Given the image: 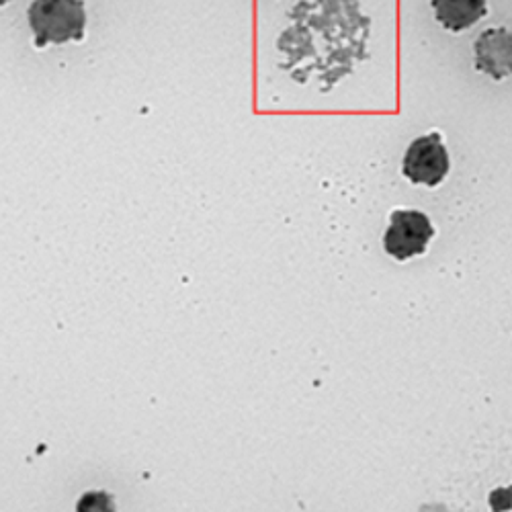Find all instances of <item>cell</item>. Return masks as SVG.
Here are the masks:
<instances>
[{
    "label": "cell",
    "mask_w": 512,
    "mask_h": 512,
    "mask_svg": "<svg viewBox=\"0 0 512 512\" xmlns=\"http://www.w3.org/2000/svg\"><path fill=\"white\" fill-rule=\"evenodd\" d=\"M27 17L37 48L80 41L87 27V11L82 0H35Z\"/></svg>",
    "instance_id": "obj_1"
},
{
    "label": "cell",
    "mask_w": 512,
    "mask_h": 512,
    "mask_svg": "<svg viewBox=\"0 0 512 512\" xmlns=\"http://www.w3.org/2000/svg\"><path fill=\"white\" fill-rule=\"evenodd\" d=\"M435 228L429 216L416 209H396L390 216V226L383 234V248L396 261H410L429 248Z\"/></svg>",
    "instance_id": "obj_2"
},
{
    "label": "cell",
    "mask_w": 512,
    "mask_h": 512,
    "mask_svg": "<svg viewBox=\"0 0 512 512\" xmlns=\"http://www.w3.org/2000/svg\"><path fill=\"white\" fill-rule=\"evenodd\" d=\"M449 168V152L439 134L416 138L408 146L402 162V173L412 185H424L431 189L439 187L445 181Z\"/></svg>",
    "instance_id": "obj_3"
},
{
    "label": "cell",
    "mask_w": 512,
    "mask_h": 512,
    "mask_svg": "<svg viewBox=\"0 0 512 512\" xmlns=\"http://www.w3.org/2000/svg\"><path fill=\"white\" fill-rule=\"evenodd\" d=\"M512 48L510 31L506 27L486 29L476 41V66L494 80L510 76Z\"/></svg>",
    "instance_id": "obj_4"
},
{
    "label": "cell",
    "mask_w": 512,
    "mask_h": 512,
    "mask_svg": "<svg viewBox=\"0 0 512 512\" xmlns=\"http://www.w3.org/2000/svg\"><path fill=\"white\" fill-rule=\"evenodd\" d=\"M431 7L451 33H461L488 15V0H431Z\"/></svg>",
    "instance_id": "obj_5"
},
{
    "label": "cell",
    "mask_w": 512,
    "mask_h": 512,
    "mask_svg": "<svg viewBox=\"0 0 512 512\" xmlns=\"http://www.w3.org/2000/svg\"><path fill=\"white\" fill-rule=\"evenodd\" d=\"M9 3V0H0V7H3V5H7Z\"/></svg>",
    "instance_id": "obj_6"
}]
</instances>
